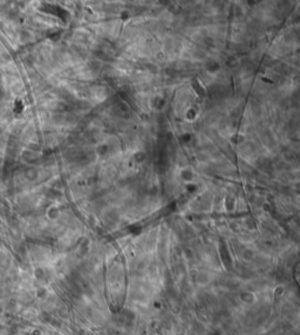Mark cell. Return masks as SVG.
Wrapping results in <instances>:
<instances>
[{"instance_id":"7a4b0ae2","label":"cell","mask_w":300,"mask_h":335,"mask_svg":"<svg viewBox=\"0 0 300 335\" xmlns=\"http://www.w3.org/2000/svg\"><path fill=\"white\" fill-rule=\"evenodd\" d=\"M211 335H219V333H213V334H211Z\"/></svg>"},{"instance_id":"6da1fadb","label":"cell","mask_w":300,"mask_h":335,"mask_svg":"<svg viewBox=\"0 0 300 335\" xmlns=\"http://www.w3.org/2000/svg\"><path fill=\"white\" fill-rule=\"evenodd\" d=\"M242 298H243V300L246 302H251L253 300V295L250 294V293H244V294L242 295Z\"/></svg>"}]
</instances>
